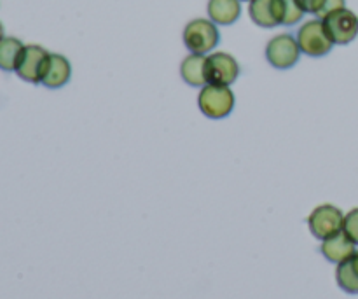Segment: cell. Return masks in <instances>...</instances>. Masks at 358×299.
<instances>
[{
    "mask_svg": "<svg viewBox=\"0 0 358 299\" xmlns=\"http://www.w3.org/2000/svg\"><path fill=\"white\" fill-rule=\"evenodd\" d=\"M3 39V27H2V23H0V41H2Z\"/></svg>",
    "mask_w": 358,
    "mask_h": 299,
    "instance_id": "ffe728a7",
    "label": "cell"
},
{
    "mask_svg": "<svg viewBox=\"0 0 358 299\" xmlns=\"http://www.w3.org/2000/svg\"><path fill=\"white\" fill-rule=\"evenodd\" d=\"M301 49L297 39L290 34L275 35L266 46V60L278 70L292 69L299 62Z\"/></svg>",
    "mask_w": 358,
    "mask_h": 299,
    "instance_id": "277c9868",
    "label": "cell"
},
{
    "mask_svg": "<svg viewBox=\"0 0 358 299\" xmlns=\"http://www.w3.org/2000/svg\"><path fill=\"white\" fill-rule=\"evenodd\" d=\"M72 77V65L63 55H49L48 63H45L44 74H42L41 84L49 88V90H58L63 88Z\"/></svg>",
    "mask_w": 358,
    "mask_h": 299,
    "instance_id": "30bf717a",
    "label": "cell"
},
{
    "mask_svg": "<svg viewBox=\"0 0 358 299\" xmlns=\"http://www.w3.org/2000/svg\"><path fill=\"white\" fill-rule=\"evenodd\" d=\"M343 224H345V216H343L338 207L331 205V203L317 207L308 217L310 231L313 233L315 238L322 242L343 231Z\"/></svg>",
    "mask_w": 358,
    "mask_h": 299,
    "instance_id": "5b68a950",
    "label": "cell"
},
{
    "mask_svg": "<svg viewBox=\"0 0 358 299\" xmlns=\"http://www.w3.org/2000/svg\"><path fill=\"white\" fill-rule=\"evenodd\" d=\"M283 7V21L282 25L285 27H290V25H296L303 20L304 11L301 9L299 2L297 0H282Z\"/></svg>",
    "mask_w": 358,
    "mask_h": 299,
    "instance_id": "2e32d148",
    "label": "cell"
},
{
    "mask_svg": "<svg viewBox=\"0 0 358 299\" xmlns=\"http://www.w3.org/2000/svg\"><path fill=\"white\" fill-rule=\"evenodd\" d=\"M322 21H324L325 30H327L329 37L334 44L346 46L357 39L358 16L353 11L343 7V9L327 14Z\"/></svg>",
    "mask_w": 358,
    "mask_h": 299,
    "instance_id": "8992f818",
    "label": "cell"
},
{
    "mask_svg": "<svg viewBox=\"0 0 358 299\" xmlns=\"http://www.w3.org/2000/svg\"><path fill=\"white\" fill-rule=\"evenodd\" d=\"M336 280L345 293L358 294V251L346 261L339 263L336 270Z\"/></svg>",
    "mask_w": 358,
    "mask_h": 299,
    "instance_id": "5bb4252c",
    "label": "cell"
},
{
    "mask_svg": "<svg viewBox=\"0 0 358 299\" xmlns=\"http://www.w3.org/2000/svg\"><path fill=\"white\" fill-rule=\"evenodd\" d=\"M205 65V55H194V53H191L189 56H185L180 65V76L185 81V84H189L192 88H203L205 84H208L206 83Z\"/></svg>",
    "mask_w": 358,
    "mask_h": 299,
    "instance_id": "4fadbf2b",
    "label": "cell"
},
{
    "mask_svg": "<svg viewBox=\"0 0 358 299\" xmlns=\"http://www.w3.org/2000/svg\"><path fill=\"white\" fill-rule=\"evenodd\" d=\"M248 14L257 27H278L283 21L282 0H252L248 6Z\"/></svg>",
    "mask_w": 358,
    "mask_h": 299,
    "instance_id": "9c48e42d",
    "label": "cell"
},
{
    "mask_svg": "<svg viewBox=\"0 0 358 299\" xmlns=\"http://www.w3.org/2000/svg\"><path fill=\"white\" fill-rule=\"evenodd\" d=\"M343 231L348 235L350 240L358 245V209L350 210L345 216V224H343Z\"/></svg>",
    "mask_w": 358,
    "mask_h": 299,
    "instance_id": "e0dca14e",
    "label": "cell"
},
{
    "mask_svg": "<svg viewBox=\"0 0 358 299\" xmlns=\"http://www.w3.org/2000/svg\"><path fill=\"white\" fill-rule=\"evenodd\" d=\"M240 2H252V0H240Z\"/></svg>",
    "mask_w": 358,
    "mask_h": 299,
    "instance_id": "44dd1931",
    "label": "cell"
},
{
    "mask_svg": "<svg viewBox=\"0 0 358 299\" xmlns=\"http://www.w3.org/2000/svg\"><path fill=\"white\" fill-rule=\"evenodd\" d=\"M301 6V9L304 11V14H315V16H318L320 14V11L324 9L325 6V0H297Z\"/></svg>",
    "mask_w": 358,
    "mask_h": 299,
    "instance_id": "ac0fdd59",
    "label": "cell"
},
{
    "mask_svg": "<svg viewBox=\"0 0 358 299\" xmlns=\"http://www.w3.org/2000/svg\"><path fill=\"white\" fill-rule=\"evenodd\" d=\"M236 98L229 86L205 84L198 95V107L208 119H224L233 112Z\"/></svg>",
    "mask_w": 358,
    "mask_h": 299,
    "instance_id": "6da1fadb",
    "label": "cell"
},
{
    "mask_svg": "<svg viewBox=\"0 0 358 299\" xmlns=\"http://www.w3.org/2000/svg\"><path fill=\"white\" fill-rule=\"evenodd\" d=\"M297 44H299L301 53L311 58H320L331 53L334 42L329 37L327 30L324 27V21L320 18L310 20L299 28L297 32Z\"/></svg>",
    "mask_w": 358,
    "mask_h": 299,
    "instance_id": "3957f363",
    "label": "cell"
},
{
    "mask_svg": "<svg viewBox=\"0 0 358 299\" xmlns=\"http://www.w3.org/2000/svg\"><path fill=\"white\" fill-rule=\"evenodd\" d=\"M208 18L215 25H233L241 14L240 0H208Z\"/></svg>",
    "mask_w": 358,
    "mask_h": 299,
    "instance_id": "7c38bea8",
    "label": "cell"
},
{
    "mask_svg": "<svg viewBox=\"0 0 358 299\" xmlns=\"http://www.w3.org/2000/svg\"><path fill=\"white\" fill-rule=\"evenodd\" d=\"M184 44L194 55H206L208 51L219 46L220 34L217 25L212 20H205V18H198L185 25L184 28Z\"/></svg>",
    "mask_w": 358,
    "mask_h": 299,
    "instance_id": "7a4b0ae2",
    "label": "cell"
},
{
    "mask_svg": "<svg viewBox=\"0 0 358 299\" xmlns=\"http://www.w3.org/2000/svg\"><path fill=\"white\" fill-rule=\"evenodd\" d=\"M206 83L208 84H220V86H231L236 83L240 76V65L236 58L227 53H212L206 56Z\"/></svg>",
    "mask_w": 358,
    "mask_h": 299,
    "instance_id": "52a82bcc",
    "label": "cell"
},
{
    "mask_svg": "<svg viewBox=\"0 0 358 299\" xmlns=\"http://www.w3.org/2000/svg\"><path fill=\"white\" fill-rule=\"evenodd\" d=\"M320 251L327 261L339 265V263L346 261L350 256L355 254V244L350 240L345 231H339L338 235L322 242Z\"/></svg>",
    "mask_w": 358,
    "mask_h": 299,
    "instance_id": "8fae6325",
    "label": "cell"
},
{
    "mask_svg": "<svg viewBox=\"0 0 358 299\" xmlns=\"http://www.w3.org/2000/svg\"><path fill=\"white\" fill-rule=\"evenodd\" d=\"M343 7H346V2H345V0H325L324 9L320 11V14H318L317 18H320V20H324V18L327 16V14L334 13V11L343 9Z\"/></svg>",
    "mask_w": 358,
    "mask_h": 299,
    "instance_id": "d6986e66",
    "label": "cell"
},
{
    "mask_svg": "<svg viewBox=\"0 0 358 299\" xmlns=\"http://www.w3.org/2000/svg\"><path fill=\"white\" fill-rule=\"evenodd\" d=\"M23 51L24 44L20 39L3 37L0 41V69L6 72H16Z\"/></svg>",
    "mask_w": 358,
    "mask_h": 299,
    "instance_id": "9a60e30c",
    "label": "cell"
},
{
    "mask_svg": "<svg viewBox=\"0 0 358 299\" xmlns=\"http://www.w3.org/2000/svg\"><path fill=\"white\" fill-rule=\"evenodd\" d=\"M51 53L45 51L44 48L37 44L24 46V51L21 55L20 63H17L16 74L23 81L31 84H41L42 74H44L45 63Z\"/></svg>",
    "mask_w": 358,
    "mask_h": 299,
    "instance_id": "ba28073f",
    "label": "cell"
}]
</instances>
